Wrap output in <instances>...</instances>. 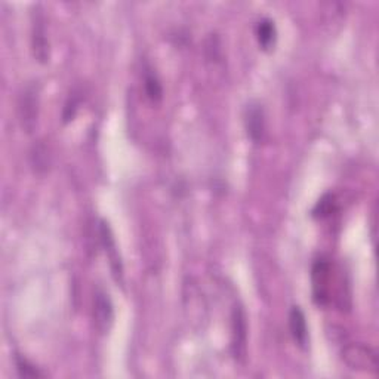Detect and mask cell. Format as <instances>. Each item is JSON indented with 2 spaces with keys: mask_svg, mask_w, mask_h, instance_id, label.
Listing matches in <instances>:
<instances>
[{
  "mask_svg": "<svg viewBox=\"0 0 379 379\" xmlns=\"http://www.w3.org/2000/svg\"><path fill=\"white\" fill-rule=\"evenodd\" d=\"M327 273L329 264L324 259L316 261L315 267H312V289H315V301L319 305H323L327 301Z\"/></svg>",
  "mask_w": 379,
  "mask_h": 379,
  "instance_id": "9",
  "label": "cell"
},
{
  "mask_svg": "<svg viewBox=\"0 0 379 379\" xmlns=\"http://www.w3.org/2000/svg\"><path fill=\"white\" fill-rule=\"evenodd\" d=\"M100 239L103 243V248L106 251V255L110 261V267L113 271L114 278H116V282L122 283L123 280V266H122V259L119 255V249H118V244L116 240H114L113 232L108 225L107 221L101 220L100 221Z\"/></svg>",
  "mask_w": 379,
  "mask_h": 379,
  "instance_id": "4",
  "label": "cell"
},
{
  "mask_svg": "<svg viewBox=\"0 0 379 379\" xmlns=\"http://www.w3.org/2000/svg\"><path fill=\"white\" fill-rule=\"evenodd\" d=\"M244 129L252 142L259 144L266 137V111L258 101H251L244 108Z\"/></svg>",
  "mask_w": 379,
  "mask_h": 379,
  "instance_id": "3",
  "label": "cell"
},
{
  "mask_svg": "<svg viewBox=\"0 0 379 379\" xmlns=\"http://www.w3.org/2000/svg\"><path fill=\"white\" fill-rule=\"evenodd\" d=\"M33 54L35 58L46 64L49 61V43L46 39V28H45V18L42 15V11L39 6H36L35 12H33Z\"/></svg>",
  "mask_w": 379,
  "mask_h": 379,
  "instance_id": "6",
  "label": "cell"
},
{
  "mask_svg": "<svg viewBox=\"0 0 379 379\" xmlns=\"http://www.w3.org/2000/svg\"><path fill=\"white\" fill-rule=\"evenodd\" d=\"M256 39L262 51L270 52L277 43V28L276 23L270 18H264L256 26Z\"/></svg>",
  "mask_w": 379,
  "mask_h": 379,
  "instance_id": "10",
  "label": "cell"
},
{
  "mask_svg": "<svg viewBox=\"0 0 379 379\" xmlns=\"http://www.w3.org/2000/svg\"><path fill=\"white\" fill-rule=\"evenodd\" d=\"M246 336H248V327H246V317L242 307H236L233 311V350L236 358L246 356Z\"/></svg>",
  "mask_w": 379,
  "mask_h": 379,
  "instance_id": "8",
  "label": "cell"
},
{
  "mask_svg": "<svg viewBox=\"0 0 379 379\" xmlns=\"http://www.w3.org/2000/svg\"><path fill=\"white\" fill-rule=\"evenodd\" d=\"M334 206H335V199L334 196L331 193H326L322 199L316 203L315 209H312V217L317 218V220H322V218H326L332 213L334 210Z\"/></svg>",
  "mask_w": 379,
  "mask_h": 379,
  "instance_id": "13",
  "label": "cell"
},
{
  "mask_svg": "<svg viewBox=\"0 0 379 379\" xmlns=\"http://www.w3.org/2000/svg\"><path fill=\"white\" fill-rule=\"evenodd\" d=\"M20 119L26 132H33L39 116V88L28 85L20 96Z\"/></svg>",
  "mask_w": 379,
  "mask_h": 379,
  "instance_id": "1",
  "label": "cell"
},
{
  "mask_svg": "<svg viewBox=\"0 0 379 379\" xmlns=\"http://www.w3.org/2000/svg\"><path fill=\"white\" fill-rule=\"evenodd\" d=\"M77 108H79V100L73 95L69 98V101L65 103V107H64V113H62V119L64 122L67 123L70 120L74 119L76 113H77Z\"/></svg>",
  "mask_w": 379,
  "mask_h": 379,
  "instance_id": "14",
  "label": "cell"
},
{
  "mask_svg": "<svg viewBox=\"0 0 379 379\" xmlns=\"http://www.w3.org/2000/svg\"><path fill=\"white\" fill-rule=\"evenodd\" d=\"M342 356H344L345 363H347L351 369L373 372V373L378 372L376 353L372 349L365 347V345H360V344L350 345V347L344 350Z\"/></svg>",
  "mask_w": 379,
  "mask_h": 379,
  "instance_id": "2",
  "label": "cell"
},
{
  "mask_svg": "<svg viewBox=\"0 0 379 379\" xmlns=\"http://www.w3.org/2000/svg\"><path fill=\"white\" fill-rule=\"evenodd\" d=\"M15 366H16V372L21 378H42L45 376V373L42 370H39V368H36L33 363L21 356L16 354L15 356Z\"/></svg>",
  "mask_w": 379,
  "mask_h": 379,
  "instance_id": "12",
  "label": "cell"
},
{
  "mask_svg": "<svg viewBox=\"0 0 379 379\" xmlns=\"http://www.w3.org/2000/svg\"><path fill=\"white\" fill-rule=\"evenodd\" d=\"M94 319L96 327L100 329L103 334H107L114 320V307L110 300V295L98 288L94 295Z\"/></svg>",
  "mask_w": 379,
  "mask_h": 379,
  "instance_id": "5",
  "label": "cell"
},
{
  "mask_svg": "<svg viewBox=\"0 0 379 379\" xmlns=\"http://www.w3.org/2000/svg\"><path fill=\"white\" fill-rule=\"evenodd\" d=\"M289 327L290 334L295 339V342L298 344V347L302 350H307L308 347V326H307V319L304 311L300 307H292L289 312Z\"/></svg>",
  "mask_w": 379,
  "mask_h": 379,
  "instance_id": "7",
  "label": "cell"
},
{
  "mask_svg": "<svg viewBox=\"0 0 379 379\" xmlns=\"http://www.w3.org/2000/svg\"><path fill=\"white\" fill-rule=\"evenodd\" d=\"M144 86H145V94L148 96V100L153 101V103L162 101L163 88H162V84H160L157 74L152 69L145 70Z\"/></svg>",
  "mask_w": 379,
  "mask_h": 379,
  "instance_id": "11",
  "label": "cell"
}]
</instances>
